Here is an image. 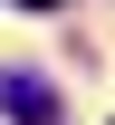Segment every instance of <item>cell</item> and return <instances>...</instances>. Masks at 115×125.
<instances>
[{
  "instance_id": "6da1fadb",
  "label": "cell",
  "mask_w": 115,
  "mask_h": 125,
  "mask_svg": "<svg viewBox=\"0 0 115 125\" xmlns=\"http://www.w3.org/2000/svg\"><path fill=\"white\" fill-rule=\"evenodd\" d=\"M0 115H10V125H58V87H48V77H19V67H0Z\"/></svg>"
},
{
  "instance_id": "7a4b0ae2",
  "label": "cell",
  "mask_w": 115,
  "mask_h": 125,
  "mask_svg": "<svg viewBox=\"0 0 115 125\" xmlns=\"http://www.w3.org/2000/svg\"><path fill=\"white\" fill-rule=\"evenodd\" d=\"M19 10H58V0H19Z\"/></svg>"
}]
</instances>
